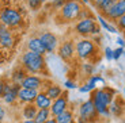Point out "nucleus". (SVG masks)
<instances>
[{
    "label": "nucleus",
    "mask_w": 125,
    "mask_h": 123,
    "mask_svg": "<svg viewBox=\"0 0 125 123\" xmlns=\"http://www.w3.org/2000/svg\"><path fill=\"white\" fill-rule=\"evenodd\" d=\"M0 25L22 33L27 30L30 15L22 0H0Z\"/></svg>",
    "instance_id": "nucleus-1"
},
{
    "label": "nucleus",
    "mask_w": 125,
    "mask_h": 123,
    "mask_svg": "<svg viewBox=\"0 0 125 123\" xmlns=\"http://www.w3.org/2000/svg\"><path fill=\"white\" fill-rule=\"evenodd\" d=\"M23 34L25 33L22 31L11 30L0 25V68L8 65L15 58L23 39Z\"/></svg>",
    "instance_id": "nucleus-2"
},
{
    "label": "nucleus",
    "mask_w": 125,
    "mask_h": 123,
    "mask_svg": "<svg viewBox=\"0 0 125 123\" xmlns=\"http://www.w3.org/2000/svg\"><path fill=\"white\" fill-rule=\"evenodd\" d=\"M19 64L22 65L23 69L29 74H38L44 79L50 77V72L48 68V61L45 58V55L26 50L19 57Z\"/></svg>",
    "instance_id": "nucleus-3"
},
{
    "label": "nucleus",
    "mask_w": 125,
    "mask_h": 123,
    "mask_svg": "<svg viewBox=\"0 0 125 123\" xmlns=\"http://www.w3.org/2000/svg\"><path fill=\"white\" fill-rule=\"evenodd\" d=\"M117 95V91L116 89L110 88L107 85H103L102 88H97L95 91L91 92V100L94 103V107L97 110L98 115L102 118H110L109 112V105L112 104V102L114 100Z\"/></svg>",
    "instance_id": "nucleus-4"
},
{
    "label": "nucleus",
    "mask_w": 125,
    "mask_h": 123,
    "mask_svg": "<svg viewBox=\"0 0 125 123\" xmlns=\"http://www.w3.org/2000/svg\"><path fill=\"white\" fill-rule=\"evenodd\" d=\"M99 47L91 38H79L75 41V54L76 58L82 61L95 62L97 58H99Z\"/></svg>",
    "instance_id": "nucleus-5"
},
{
    "label": "nucleus",
    "mask_w": 125,
    "mask_h": 123,
    "mask_svg": "<svg viewBox=\"0 0 125 123\" xmlns=\"http://www.w3.org/2000/svg\"><path fill=\"white\" fill-rule=\"evenodd\" d=\"M83 4L79 0H67V3L57 11L56 22L59 25H65V23H73L78 22L79 14H80Z\"/></svg>",
    "instance_id": "nucleus-6"
},
{
    "label": "nucleus",
    "mask_w": 125,
    "mask_h": 123,
    "mask_svg": "<svg viewBox=\"0 0 125 123\" xmlns=\"http://www.w3.org/2000/svg\"><path fill=\"white\" fill-rule=\"evenodd\" d=\"M75 34L82 38L88 37H97L101 34V26L98 25L97 18H87L83 20H78L73 25Z\"/></svg>",
    "instance_id": "nucleus-7"
},
{
    "label": "nucleus",
    "mask_w": 125,
    "mask_h": 123,
    "mask_svg": "<svg viewBox=\"0 0 125 123\" xmlns=\"http://www.w3.org/2000/svg\"><path fill=\"white\" fill-rule=\"evenodd\" d=\"M37 37L40 38V41L44 45L45 50H46V54H53V53L57 52L60 41H59V37L54 33H52L49 30H44V31H40Z\"/></svg>",
    "instance_id": "nucleus-8"
},
{
    "label": "nucleus",
    "mask_w": 125,
    "mask_h": 123,
    "mask_svg": "<svg viewBox=\"0 0 125 123\" xmlns=\"http://www.w3.org/2000/svg\"><path fill=\"white\" fill-rule=\"evenodd\" d=\"M57 54L64 62H71L76 58L75 54V41L69 38V39H64L60 42L59 49H57Z\"/></svg>",
    "instance_id": "nucleus-9"
},
{
    "label": "nucleus",
    "mask_w": 125,
    "mask_h": 123,
    "mask_svg": "<svg viewBox=\"0 0 125 123\" xmlns=\"http://www.w3.org/2000/svg\"><path fill=\"white\" fill-rule=\"evenodd\" d=\"M78 116L83 118V119L87 120L88 123H95V122H98V118H99V115H98L97 110H95V107H94V103H93V100H91V99H88V100L83 102L80 105H79Z\"/></svg>",
    "instance_id": "nucleus-10"
},
{
    "label": "nucleus",
    "mask_w": 125,
    "mask_h": 123,
    "mask_svg": "<svg viewBox=\"0 0 125 123\" xmlns=\"http://www.w3.org/2000/svg\"><path fill=\"white\" fill-rule=\"evenodd\" d=\"M69 108V97H68V91H64L62 95L59 99L52 102V107H50V114L52 116H57V115L62 114L64 111Z\"/></svg>",
    "instance_id": "nucleus-11"
},
{
    "label": "nucleus",
    "mask_w": 125,
    "mask_h": 123,
    "mask_svg": "<svg viewBox=\"0 0 125 123\" xmlns=\"http://www.w3.org/2000/svg\"><path fill=\"white\" fill-rule=\"evenodd\" d=\"M124 14H125V0H117L116 3L110 7L109 11L102 16H105V18L112 23V22L118 20Z\"/></svg>",
    "instance_id": "nucleus-12"
},
{
    "label": "nucleus",
    "mask_w": 125,
    "mask_h": 123,
    "mask_svg": "<svg viewBox=\"0 0 125 123\" xmlns=\"http://www.w3.org/2000/svg\"><path fill=\"white\" fill-rule=\"evenodd\" d=\"M45 80H46V79L38 76V74H27L26 79L22 81L21 87H22V88H27V89L41 91L42 87H44V84H45Z\"/></svg>",
    "instance_id": "nucleus-13"
},
{
    "label": "nucleus",
    "mask_w": 125,
    "mask_h": 123,
    "mask_svg": "<svg viewBox=\"0 0 125 123\" xmlns=\"http://www.w3.org/2000/svg\"><path fill=\"white\" fill-rule=\"evenodd\" d=\"M101 83L102 85H105V80H103L102 76H98V74H93V76H90L87 79V81H86L83 85L79 87V92L80 93H91L93 91H95L97 89V84Z\"/></svg>",
    "instance_id": "nucleus-14"
},
{
    "label": "nucleus",
    "mask_w": 125,
    "mask_h": 123,
    "mask_svg": "<svg viewBox=\"0 0 125 123\" xmlns=\"http://www.w3.org/2000/svg\"><path fill=\"white\" fill-rule=\"evenodd\" d=\"M38 92H40V91H35V89H27V88H22V87H21V89H19V92H18V103H21L22 105L34 103Z\"/></svg>",
    "instance_id": "nucleus-15"
},
{
    "label": "nucleus",
    "mask_w": 125,
    "mask_h": 123,
    "mask_svg": "<svg viewBox=\"0 0 125 123\" xmlns=\"http://www.w3.org/2000/svg\"><path fill=\"white\" fill-rule=\"evenodd\" d=\"M26 49H27L29 52L38 53V54H41V55L46 54V50H45L44 45H42V42L40 41V38H38L37 35H33V37H30L26 41Z\"/></svg>",
    "instance_id": "nucleus-16"
},
{
    "label": "nucleus",
    "mask_w": 125,
    "mask_h": 123,
    "mask_svg": "<svg viewBox=\"0 0 125 123\" xmlns=\"http://www.w3.org/2000/svg\"><path fill=\"white\" fill-rule=\"evenodd\" d=\"M19 89H21V85L12 83L11 84V88H10L8 91L1 96V100H3L6 104H8V105L16 104V103H18V92H19Z\"/></svg>",
    "instance_id": "nucleus-17"
},
{
    "label": "nucleus",
    "mask_w": 125,
    "mask_h": 123,
    "mask_svg": "<svg viewBox=\"0 0 125 123\" xmlns=\"http://www.w3.org/2000/svg\"><path fill=\"white\" fill-rule=\"evenodd\" d=\"M27 72L23 69V66L21 64H18L15 66V68L12 69V72H11V74H10V81L14 84H18V85H21L22 84V81L26 79V76H27Z\"/></svg>",
    "instance_id": "nucleus-18"
},
{
    "label": "nucleus",
    "mask_w": 125,
    "mask_h": 123,
    "mask_svg": "<svg viewBox=\"0 0 125 123\" xmlns=\"http://www.w3.org/2000/svg\"><path fill=\"white\" fill-rule=\"evenodd\" d=\"M125 111V103L122 102L120 97H114V100L112 102V104L109 105V112L113 116H122Z\"/></svg>",
    "instance_id": "nucleus-19"
},
{
    "label": "nucleus",
    "mask_w": 125,
    "mask_h": 123,
    "mask_svg": "<svg viewBox=\"0 0 125 123\" xmlns=\"http://www.w3.org/2000/svg\"><path fill=\"white\" fill-rule=\"evenodd\" d=\"M44 92L48 95V97L53 102V100H56V99H59L60 96L62 95V92H64V89L61 88V87L59 85V84L56 83H49L48 84V87L44 89Z\"/></svg>",
    "instance_id": "nucleus-20"
},
{
    "label": "nucleus",
    "mask_w": 125,
    "mask_h": 123,
    "mask_svg": "<svg viewBox=\"0 0 125 123\" xmlns=\"http://www.w3.org/2000/svg\"><path fill=\"white\" fill-rule=\"evenodd\" d=\"M34 104L38 110H50V107H52V100L48 97V95L44 91H40L37 97H35Z\"/></svg>",
    "instance_id": "nucleus-21"
},
{
    "label": "nucleus",
    "mask_w": 125,
    "mask_h": 123,
    "mask_svg": "<svg viewBox=\"0 0 125 123\" xmlns=\"http://www.w3.org/2000/svg\"><path fill=\"white\" fill-rule=\"evenodd\" d=\"M37 111H38V108L35 107L34 103H31V104H23L22 108H21V116L25 120H34L35 115H37Z\"/></svg>",
    "instance_id": "nucleus-22"
},
{
    "label": "nucleus",
    "mask_w": 125,
    "mask_h": 123,
    "mask_svg": "<svg viewBox=\"0 0 125 123\" xmlns=\"http://www.w3.org/2000/svg\"><path fill=\"white\" fill-rule=\"evenodd\" d=\"M114 3H116L114 0H95V1L93 3V7L99 11L101 15H105Z\"/></svg>",
    "instance_id": "nucleus-23"
},
{
    "label": "nucleus",
    "mask_w": 125,
    "mask_h": 123,
    "mask_svg": "<svg viewBox=\"0 0 125 123\" xmlns=\"http://www.w3.org/2000/svg\"><path fill=\"white\" fill-rule=\"evenodd\" d=\"M97 20H98V25L101 26V28L109 31V33H112V34H117V33H118V30H117L116 26L112 25V23H110L105 16L101 15V14H98V15H97Z\"/></svg>",
    "instance_id": "nucleus-24"
},
{
    "label": "nucleus",
    "mask_w": 125,
    "mask_h": 123,
    "mask_svg": "<svg viewBox=\"0 0 125 123\" xmlns=\"http://www.w3.org/2000/svg\"><path fill=\"white\" fill-rule=\"evenodd\" d=\"M75 114H73V111L71 110V108H68L67 111H64L62 114L57 115V116H54V119H56V123H72L75 122Z\"/></svg>",
    "instance_id": "nucleus-25"
},
{
    "label": "nucleus",
    "mask_w": 125,
    "mask_h": 123,
    "mask_svg": "<svg viewBox=\"0 0 125 123\" xmlns=\"http://www.w3.org/2000/svg\"><path fill=\"white\" fill-rule=\"evenodd\" d=\"M50 118H53L52 114H50V110H38L37 115H35V118H34V122L35 123H45V122H48Z\"/></svg>",
    "instance_id": "nucleus-26"
},
{
    "label": "nucleus",
    "mask_w": 125,
    "mask_h": 123,
    "mask_svg": "<svg viewBox=\"0 0 125 123\" xmlns=\"http://www.w3.org/2000/svg\"><path fill=\"white\" fill-rule=\"evenodd\" d=\"M25 1L27 8L33 12H37L38 9H41V7L46 3V0H25Z\"/></svg>",
    "instance_id": "nucleus-27"
},
{
    "label": "nucleus",
    "mask_w": 125,
    "mask_h": 123,
    "mask_svg": "<svg viewBox=\"0 0 125 123\" xmlns=\"http://www.w3.org/2000/svg\"><path fill=\"white\" fill-rule=\"evenodd\" d=\"M82 70H83V73H84V74H87V76L90 77V76H93L94 72H95V65H94L93 62L86 61V62L82 64Z\"/></svg>",
    "instance_id": "nucleus-28"
},
{
    "label": "nucleus",
    "mask_w": 125,
    "mask_h": 123,
    "mask_svg": "<svg viewBox=\"0 0 125 123\" xmlns=\"http://www.w3.org/2000/svg\"><path fill=\"white\" fill-rule=\"evenodd\" d=\"M87 18H95L93 14V11L91 9H88L87 7H83L80 11V14H79V19L78 20H83V19H87Z\"/></svg>",
    "instance_id": "nucleus-29"
},
{
    "label": "nucleus",
    "mask_w": 125,
    "mask_h": 123,
    "mask_svg": "<svg viewBox=\"0 0 125 123\" xmlns=\"http://www.w3.org/2000/svg\"><path fill=\"white\" fill-rule=\"evenodd\" d=\"M125 49L124 47H117V49H113V60L114 61H118L121 58V55H124Z\"/></svg>",
    "instance_id": "nucleus-30"
},
{
    "label": "nucleus",
    "mask_w": 125,
    "mask_h": 123,
    "mask_svg": "<svg viewBox=\"0 0 125 123\" xmlns=\"http://www.w3.org/2000/svg\"><path fill=\"white\" fill-rule=\"evenodd\" d=\"M114 26L117 27V30H118V31H124L125 30V14L118 19V20L114 22Z\"/></svg>",
    "instance_id": "nucleus-31"
},
{
    "label": "nucleus",
    "mask_w": 125,
    "mask_h": 123,
    "mask_svg": "<svg viewBox=\"0 0 125 123\" xmlns=\"http://www.w3.org/2000/svg\"><path fill=\"white\" fill-rule=\"evenodd\" d=\"M65 3H67V0H53V1L50 3V7H52L54 11H59Z\"/></svg>",
    "instance_id": "nucleus-32"
},
{
    "label": "nucleus",
    "mask_w": 125,
    "mask_h": 123,
    "mask_svg": "<svg viewBox=\"0 0 125 123\" xmlns=\"http://www.w3.org/2000/svg\"><path fill=\"white\" fill-rule=\"evenodd\" d=\"M64 87H65V91H68V89H76V88H78L76 83H75V81H72V80H65V81H64Z\"/></svg>",
    "instance_id": "nucleus-33"
},
{
    "label": "nucleus",
    "mask_w": 125,
    "mask_h": 123,
    "mask_svg": "<svg viewBox=\"0 0 125 123\" xmlns=\"http://www.w3.org/2000/svg\"><path fill=\"white\" fill-rule=\"evenodd\" d=\"M103 53H105V58L107 60V61H112L113 60V49L112 47H105V50H103Z\"/></svg>",
    "instance_id": "nucleus-34"
},
{
    "label": "nucleus",
    "mask_w": 125,
    "mask_h": 123,
    "mask_svg": "<svg viewBox=\"0 0 125 123\" xmlns=\"http://www.w3.org/2000/svg\"><path fill=\"white\" fill-rule=\"evenodd\" d=\"M6 115H7L6 108H4L3 105H0V122H3V119L6 118Z\"/></svg>",
    "instance_id": "nucleus-35"
},
{
    "label": "nucleus",
    "mask_w": 125,
    "mask_h": 123,
    "mask_svg": "<svg viewBox=\"0 0 125 123\" xmlns=\"http://www.w3.org/2000/svg\"><path fill=\"white\" fill-rule=\"evenodd\" d=\"M117 43H118V47H124V49H125V39L122 37L117 38Z\"/></svg>",
    "instance_id": "nucleus-36"
},
{
    "label": "nucleus",
    "mask_w": 125,
    "mask_h": 123,
    "mask_svg": "<svg viewBox=\"0 0 125 123\" xmlns=\"http://www.w3.org/2000/svg\"><path fill=\"white\" fill-rule=\"evenodd\" d=\"M75 122H76V123H88L87 120H84L83 118H80V116H76V118H75Z\"/></svg>",
    "instance_id": "nucleus-37"
},
{
    "label": "nucleus",
    "mask_w": 125,
    "mask_h": 123,
    "mask_svg": "<svg viewBox=\"0 0 125 123\" xmlns=\"http://www.w3.org/2000/svg\"><path fill=\"white\" fill-rule=\"evenodd\" d=\"M1 96H3V81L0 80V99H1Z\"/></svg>",
    "instance_id": "nucleus-38"
},
{
    "label": "nucleus",
    "mask_w": 125,
    "mask_h": 123,
    "mask_svg": "<svg viewBox=\"0 0 125 123\" xmlns=\"http://www.w3.org/2000/svg\"><path fill=\"white\" fill-rule=\"evenodd\" d=\"M79 1H80V3L83 4V6H84V7L87 6V4H90V1H88V0H79Z\"/></svg>",
    "instance_id": "nucleus-39"
},
{
    "label": "nucleus",
    "mask_w": 125,
    "mask_h": 123,
    "mask_svg": "<svg viewBox=\"0 0 125 123\" xmlns=\"http://www.w3.org/2000/svg\"><path fill=\"white\" fill-rule=\"evenodd\" d=\"M19 123H35V122H34V120H25V119H22Z\"/></svg>",
    "instance_id": "nucleus-40"
},
{
    "label": "nucleus",
    "mask_w": 125,
    "mask_h": 123,
    "mask_svg": "<svg viewBox=\"0 0 125 123\" xmlns=\"http://www.w3.org/2000/svg\"><path fill=\"white\" fill-rule=\"evenodd\" d=\"M45 123H56V119H54V118H50V119L48 120V122H45Z\"/></svg>",
    "instance_id": "nucleus-41"
},
{
    "label": "nucleus",
    "mask_w": 125,
    "mask_h": 123,
    "mask_svg": "<svg viewBox=\"0 0 125 123\" xmlns=\"http://www.w3.org/2000/svg\"><path fill=\"white\" fill-rule=\"evenodd\" d=\"M122 38H124V39H125V30L122 31Z\"/></svg>",
    "instance_id": "nucleus-42"
},
{
    "label": "nucleus",
    "mask_w": 125,
    "mask_h": 123,
    "mask_svg": "<svg viewBox=\"0 0 125 123\" xmlns=\"http://www.w3.org/2000/svg\"><path fill=\"white\" fill-rule=\"evenodd\" d=\"M120 123H125V118H122V119H121V122H120Z\"/></svg>",
    "instance_id": "nucleus-43"
},
{
    "label": "nucleus",
    "mask_w": 125,
    "mask_h": 123,
    "mask_svg": "<svg viewBox=\"0 0 125 123\" xmlns=\"http://www.w3.org/2000/svg\"><path fill=\"white\" fill-rule=\"evenodd\" d=\"M88 1H90V3H91V4H93V3H94V1H95V0H88Z\"/></svg>",
    "instance_id": "nucleus-44"
},
{
    "label": "nucleus",
    "mask_w": 125,
    "mask_h": 123,
    "mask_svg": "<svg viewBox=\"0 0 125 123\" xmlns=\"http://www.w3.org/2000/svg\"><path fill=\"white\" fill-rule=\"evenodd\" d=\"M124 96H125V85H124Z\"/></svg>",
    "instance_id": "nucleus-45"
},
{
    "label": "nucleus",
    "mask_w": 125,
    "mask_h": 123,
    "mask_svg": "<svg viewBox=\"0 0 125 123\" xmlns=\"http://www.w3.org/2000/svg\"><path fill=\"white\" fill-rule=\"evenodd\" d=\"M72 123H76V122H72Z\"/></svg>",
    "instance_id": "nucleus-46"
}]
</instances>
